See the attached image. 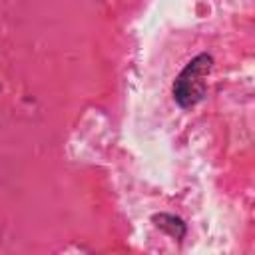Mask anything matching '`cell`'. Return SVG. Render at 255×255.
<instances>
[{
  "label": "cell",
  "mask_w": 255,
  "mask_h": 255,
  "mask_svg": "<svg viewBox=\"0 0 255 255\" xmlns=\"http://www.w3.org/2000/svg\"><path fill=\"white\" fill-rule=\"evenodd\" d=\"M153 223L165 231L167 235H171L173 239H181L185 235V223L175 217V215H169V213H159V215H153Z\"/></svg>",
  "instance_id": "obj_2"
},
{
  "label": "cell",
  "mask_w": 255,
  "mask_h": 255,
  "mask_svg": "<svg viewBox=\"0 0 255 255\" xmlns=\"http://www.w3.org/2000/svg\"><path fill=\"white\" fill-rule=\"evenodd\" d=\"M211 66H213V58L209 54H199L175 78L173 98L181 108H191L203 100Z\"/></svg>",
  "instance_id": "obj_1"
}]
</instances>
